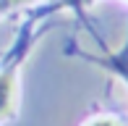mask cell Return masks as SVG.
Returning a JSON list of instances; mask_svg holds the SVG:
<instances>
[{
    "label": "cell",
    "mask_w": 128,
    "mask_h": 126,
    "mask_svg": "<svg viewBox=\"0 0 128 126\" xmlns=\"http://www.w3.org/2000/svg\"><path fill=\"white\" fill-rule=\"evenodd\" d=\"M13 102V74H0V118L10 110Z\"/></svg>",
    "instance_id": "6da1fadb"
},
{
    "label": "cell",
    "mask_w": 128,
    "mask_h": 126,
    "mask_svg": "<svg viewBox=\"0 0 128 126\" xmlns=\"http://www.w3.org/2000/svg\"><path fill=\"white\" fill-rule=\"evenodd\" d=\"M89 126H118V123H115L112 118H94Z\"/></svg>",
    "instance_id": "7a4b0ae2"
},
{
    "label": "cell",
    "mask_w": 128,
    "mask_h": 126,
    "mask_svg": "<svg viewBox=\"0 0 128 126\" xmlns=\"http://www.w3.org/2000/svg\"><path fill=\"white\" fill-rule=\"evenodd\" d=\"M18 3H29V0H3V5H18Z\"/></svg>",
    "instance_id": "3957f363"
},
{
    "label": "cell",
    "mask_w": 128,
    "mask_h": 126,
    "mask_svg": "<svg viewBox=\"0 0 128 126\" xmlns=\"http://www.w3.org/2000/svg\"><path fill=\"white\" fill-rule=\"evenodd\" d=\"M123 74H126V76H128V68H123Z\"/></svg>",
    "instance_id": "277c9868"
}]
</instances>
